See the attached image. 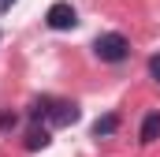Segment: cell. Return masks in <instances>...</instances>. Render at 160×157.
I'll use <instances>...</instances> for the list:
<instances>
[{
  "mask_svg": "<svg viewBox=\"0 0 160 157\" xmlns=\"http://www.w3.org/2000/svg\"><path fill=\"white\" fill-rule=\"evenodd\" d=\"M93 52L104 64H123L130 56V41L123 38L119 30H104V34H97V41H93Z\"/></svg>",
  "mask_w": 160,
  "mask_h": 157,
  "instance_id": "6da1fadb",
  "label": "cell"
},
{
  "mask_svg": "<svg viewBox=\"0 0 160 157\" xmlns=\"http://www.w3.org/2000/svg\"><path fill=\"white\" fill-rule=\"evenodd\" d=\"M45 26H48V30H75V26H78V11H75L67 0H56V4L45 11Z\"/></svg>",
  "mask_w": 160,
  "mask_h": 157,
  "instance_id": "7a4b0ae2",
  "label": "cell"
},
{
  "mask_svg": "<svg viewBox=\"0 0 160 157\" xmlns=\"http://www.w3.org/2000/svg\"><path fill=\"white\" fill-rule=\"evenodd\" d=\"M78 116H82V112H78L75 101H48V116H45V120H48L52 127H71Z\"/></svg>",
  "mask_w": 160,
  "mask_h": 157,
  "instance_id": "3957f363",
  "label": "cell"
},
{
  "mask_svg": "<svg viewBox=\"0 0 160 157\" xmlns=\"http://www.w3.org/2000/svg\"><path fill=\"white\" fill-rule=\"evenodd\" d=\"M119 131V112H104V116L93 123V138H108Z\"/></svg>",
  "mask_w": 160,
  "mask_h": 157,
  "instance_id": "277c9868",
  "label": "cell"
},
{
  "mask_svg": "<svg viewBox=\"0 0 160 157\" xmlns=\"http://www.w3.org/2000/svg\"><path fill=\"white\" fill-rule=\"evenodd\" d=\"M138 138H142L145 146H149V142H157V138H160V112H149V116L142 120V135H138Z\"/></svg>",
  "mask_w": 160,
  "mask_h": 157,
  "instance_id": "5b68a950",
  "label": "cell"
},
{
  "mask_svg": "<svg viewBox=\"0 0 160 157\" xmlns=\"http://www.w3.org/2000/svg\"><path fill=\"white\" fill-rule=\"evenodd\" d=\"M52 142V135L45 131V127H30V135H26V150H45Z\"/></svg>",
  "mask_w": 160,
  "mask_h": 157,
  "instance_id": "8992f818",
  "label": "cell"
},
{
  "mask_svg": "<svg viewBox=\"0 0 160 157\" xmlns=\"http://www.w3.org/2000/svg\"><path fill=\"white\" fill-rule=\"evenodd\" d=\"M15 123H19V116H15V112H0V131H11Z\"/></svg>",
  "mask_w": 160,
  "mask_h": 157,
  "instance_id": "52a82bcc",
  "label": "cell"
},
{
  "mask_svg": "<svg viewBox=\"0 0 160 157\" xmlns=\"http://www.w3.org/2000/svg\"><path fill=\"white\" fill-rule=\"evenodd\" d=\"M149 75L160 82V52H157V56H149Z\"/></svg>",
  "mask_w": 160,
  "mask_h": 157,
  "instance_id": "ba28073f",
  "label": "cell"
},
{
  "mask_svg": "<svg viewBox=\"0 0 160 157\" xmlns=\"http://www.w3.org/2000/svg\"><path fill=\"white\" fill-rule=\"evenodd\" d=\"M11 8H15V0H0V15H4V11H11Z\"/></svg>",
  "mask_w": 160,
  "mask_h": 157,
  "instance_id": "9c48e42d",
  "label": "cell"
}]
</instances>
